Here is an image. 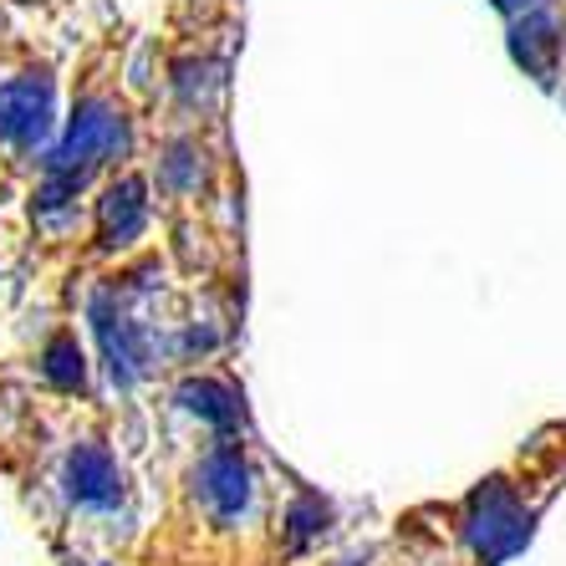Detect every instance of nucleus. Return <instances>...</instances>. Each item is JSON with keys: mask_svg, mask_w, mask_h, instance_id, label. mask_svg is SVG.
<instances>
[{"mask_svg": "<svg viewBox=\"0 0 566 566\" xmlns=\"http://www.w3.org/2000/svg\"><path fill=\"white\" fill-rule=\"evenodd\" d=\"M179 403H185L189 413H199V419H210L214 429H235L240 423V398L214 378H189L185 388H179Z\"/></svg>", "mask_w": 566, "mask_h": 566, "instance_id": "6e6552de", "label": "nucleus"}, {"mask_svg": "<svg viewBox=\"0 0 566 566\" xmlns=\"http://www.w3.org/2000/svg\"><path fill=\"white\" fill-rule=\"evenodd\" d=\"M93 322H97V337H103V357H107V373H113V382H138L148 368V347H144V332H138V322H128L123 312H113V302L107 296H97L93 306Z\"/></svg>", "mask_w": 566, "mask_h": 566, "instance_id": "39448f33", "label": "nucleus"}, {"mask_svg": "<svg viewBox=\"0 0 566 566\" xmlns=\"http://www.w3.org/2000/svg\"><path fill=\"white\" fill-rule=\"evenodd\" d=\"M52 128V82L21 77L0 87V138L11 148H36Z\"/></svg>", "mask_w": 566, "mask_h": 566, "instance_id": "f03ea898", "label": "nucleus"}, {"mask_svg": "<svg viewBox=\"0 0 566 566\" xmlns=\"http://www.w3.org/2000/svg\"><path fill=\"white\" fill-rule=\"evenodd\" d=\"M66 495L87 511H113L123 501V474L103 444H77L66 460Z\"/></svg>", "mask_w": 566, "mask_h": 566, "instance_id": "20e7f679", "label": "nucleus"}, {"mask_svg": "<svg viewBox=\"0 0 566 566\" xmlns=\"http://www.w3.org/2000/svg\"><path fill=\"white\" fill-rule=\"evenodd\" d=\"M195 485L220 521H235V515L251 505V464H245V454H240L235 444H220L210 460L199 464Z\"/></svg>", "mask_w": 566, "mask_h": 566, "instance_id": "7ed1b4c3", "label": "nucleus"}, {"mask_svg": "<svg viewBox=\"0 0 566 566\" xmlns=\"http://www.w3.org/2000/svg\"><path fill=\"white\" fill-rule=\"evenodd\" d=\"M464 536H470V546L485 556V562H505V556H515L526 546L531 521H526V511H521V501L511 495V485L490 480V485L474 490L470 515H464Z\"/></svg>", "mask_w": 566, "mask_h": 566, "instance_id": "f257e3e1", "label": "nucleus"}, {"mask_svg": "<svg viewBox=\"0 0 566 566\" xmlns=\"http://www.w3.org/2000/svg\"><path fill=\"white\" fill-rule=\"evenodd\" d=\"M144 214H148V205H144V185H138V179L113 185L103 199V240L107 245H128V240L144 230Z\"/></svg>", "mask_w": 566, "mask_h": 566, "instance_id": "423d86ee", "label": "nucleus"}, {"mask_svg": "<svg viewBox=\"0 0 566 566\" xmlns=\"http://www.w3.org/2000/svg\"><path fill=\"white\" fill-rule=\"evenodd\" d=\"M41 373H46L56 388H82L87 363H82L77 337H52V347H46V357H41Z\"/></svg>", "mask_w": 566, "mask_h": 566, "instance_id": "1a4fd4ad", "label": "nucleus"}, {"mask_svg": "<svg viewBox=\"0 0 566 566\" xmlns=\"http://www.w3.org/2000/svg\"><path fill=\"white\" fill-rule=\"evenodd\" d=\"M501 11H531V0H495Z\"/></svg>", "mask_w": 566, "mask_h": 566, "instance_id": "9b49d317", "label": "nucleus"}, {"mask_svg": "<svg viewBox=\"0 0 566 566\" xmlns=\"http://www.w3.org/2000/svg\"><path fill=\"white\" fill-rule=\"evenodd\" d=\"M515 62L526 66V72H536V77H546L552 72V56L562 52V36H556L552 15L546 11H526V21H515Z\"/></svg>", "mask_w": 566, "mask_h": 566, "instance_id": "0eeeda50", "label": "nucleus"}, {"mask_svg": "<svg viewBox=\"0 0 566 566\" xmlns=\"http://www.w3.org/2000/svg\"><path fill=\"white\" fill-rule=\"evenodd\" d=\"M322 521H327V505L306 495V501H296V511H291V536H296V541L312 536V531L322 526Z\"/></svg>", "mask_w": 566, "mask_h": 566, "instance_id": "9d476101", "label": "nucleus"}]
</instances>
